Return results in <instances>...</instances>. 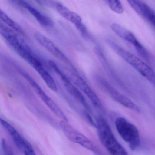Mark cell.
<instances>
[{"label":"cell","instance_id":"6da1fadb","mask_svg":"<svg viewBox=\"0 0 155 155\" xmlns=\"http://www.w3.org/2000/svg\"><path fill=\"white\" fill-rule=\"evenodd\" d=\"M96 122L100 140L110 155H129L126 150L114 136L104 118L99 116Z\"/></svg>","mask_w":155,"mask_h":155},{"label":"cell","instance_id":"7a4b0ae2","mask_svg":"<svg viewBox=\"0 0 155 155\" xmlns=\"http://www.w3.org/2000/svg\"><path fill=\"white\" fill-rule=\"evenodd\" d=\"M108 43L120 57L155 87V72L147 63L115 41L110 40Z\"/></svg>","mask_w":155,"mask_h":155},{"label":"cell","instance_id":"3957f363","mask_svg":"<svg viewBox=\"0 0 155 155\" xmlns=\"http://www.w3.org/2000/svg\"><path fill=\"white\" fill-rule=\"evenodd\" d=\"M0 32L7 44L33 68L41 63L33 54L30 48L21 42L12 31L2 22L0 25Z\"/></svg>","mask_w":155,"mask_h":155},{"label":"cell","instance_id":"277c9868","mask_svg":"<svg viewBox=\"0 0 155 155\" xmlns=\"http://www.w3.org/2000/svg\"><path fill=\"white\" fill-rule=\"evenodd\" d=\"M116 129L121 138L128 144L130 149L136 150L140 145L139 132L135 125L123 117H118L115 121Z\"/></svg>","mask_w":155,"mask_h":155},{"label":"cell","instance_id":"5b68a950","mask_svg":"<svg viewBox=\"0 0 155 155\" xmlns=\"http://www.w3.org/2000/svg\"><path fill=\"white\" fill-rule=\"evenodd\" d=\"M60 126L63 134L69 140L94 153H98V150L94 143L84 134L71 126L68 121L61 120Z\"/></svg>","mask_w":155,"mask_h":155},{"label":"cell","instance_id":"8992f818","mask_svg":"<svg viewBox=\"0 0 155 155\" xmlns=\"http://www.w3.org/2000/svg\"><path fill=\"white\" fill-rule=\"evenodd\" d=\"M20 72L23 77L31 85L41 99L52 111V113L55 114L61 120L68 121L67 116L61 110V109L48 95L46 94V92L42 90L41 87H40L39 85L36 82V81L25 71H21Z\"/></svg>","mask_w":155,"mask_h":155},{"label":"cell","instance_id":"52a82bcc","mask_svg":"<svg viewBox=\"0 0 155 155\" xmlns=\"http://www.w3.org/2000/svg\"><path fill=\"white\" fill-rule=\"evenodd\" d=\"M50 67L59 76L63 82L64 86L68 92L72 96L81 106L84 108L86 111L89 113L91 112V108L87 100L84 97L81 91L77 88L69 79L64 74V72L58 67L57 64L52 60L48 61Z\"/></svg>","mask_w":155,"mask_h":155},{"label":"cell","instance_id":"ba28073f","mask_svg":"<svg viewBox=\"0 0 155 155\" xmlns=\"http://www.w3.org/2000/svg\"><path fill=\"white\" fill-rule=\"evenodd\" d=\"M110 28L117 36L133 46L137 53L141 57L145 59H149L148 52L133 33L117 23H114L111 24Z\"/></svg>","mask_w":155,"mask_h":155},{"label":"cell","instance_id":"9c48e42d","mask_svg":"<svg viewBox=\"0 0 155 155\" xmlns=\"http://www.w3.org/2000/svg\"><path fill=\"white\" fill-rule=\"evenodd\" d=\"M1 124L7 132H8L14 144L21 153L24 155L28 151L33 149V147L30 143L23 136H21L9 122L5 120L1 119Z\"/></svg>","mask_w":155,"mask_h":155},{"label":"cell","instance_id":"30bf717a","mask_svg":"<svg viewBox=\"0 0 155 155\" xmlns=\"http://www.w3.org/2000/svg\"><path fill=\"white\" fill-rule=\"evenodd\" d=\"M55 8L58 13L64 19L75 25L80 32L85 35L87 33V29L82 23L81 17L76 12L70 10L61 3L57 2L55 4Z\"/></svg>","mask_w":155,"mask_h":155},{"label":"cell","instance_id":"8fae6325","mask_svg":"<svg viewBox=\"0 0 155 155\" xmlns=\"http://www.w3.org/2000/svg\"><path fill=\"white\" fill-rule=\"evenodd\" d=\"M34 37L36 41L42 47L58 59L67 63L70 62L66 55L56 46V44L45 35L41 32H36L34 33Z\"/></svg>","mask_w":155,"mask_h":155},{"label":"cell","instance_id":"7c38bea8","mask_svg":"<svg viewBox=\"0 0 155 155\" xmlns=\"http://www.w3.org/2000/svg\"><path fill=\"white\" fill-rule=\"evenodd\" d=\"M102 84L104 87V88L115 101L121 104L125 107L130 109L133 111L137 112H140L139 107L127 97L116 90L107 82L104 81L102 82Z\"/></svg>","mask_w":155,"mask_h":155},{"label":"cell","instance_id":"4fadbf2b","mask_svg":"<svg viewBox=\"0 0 155 155\" xmlns=\"http://www.w3.org/2000/svg\"><path fill=\"white\" fill-rule=\"evenodd\" d=\"M128 2L138 15L155 28V11L153 8L143 2L128 1Z\"/></svg>","mask_w":155,"mask_h":155},{"label":"cell","instance_id":"5bb4252c","mask_svg":"<svg viewBox=\"0 0 155 155\" xmlns=\"http://www.w3.org/2000/svg\"><path fill=\"white\" fill-rule=\"evenodd\" d=\"M75 83L79 88L88 97L92 104L97 108L101 109L102 104L100 99L91 87L81 77L77 76L75 79Z\"/></svg>","mask_w":155,"mask_h":155},{"label":"cell","instance_id":"9a60e30c","mask_svg":"<svg viewBox=\"0 0 155 155\" xmlns=\"http://www.w3.org/2000/svg\"><path fill=\"white\" fill-rule=\"evenodd\" d=\"M19 4L21 7L27 10L42 27L49 28L53 25V21L50 18L41 12L35 7L25 1H20Z\"/></svg>","mask_w":155,"mask_h":155},{"label":"cell","instance_id":"2e32d148","mask_svg":"<svg viewBox=\"0 0 155 155\" xmlns=\"http://www.w3.org/2000/svg\"><path fill=\"white\" fill-rule=\"evenodd\" d=\"M34 69L42 78L49 88L53 91H58V87L55 81L51 75L45 69L42 64L35 67Z\"/></svg>","mask_w":155,"mask_h":155},{"label":"cell","instance_id":"e0dca14e","mask_svg":"<svg viewBox=\"0 0 155 155\" xmlns=\"http://www.w3.org/2000/svg\"><path fill=\"white\" fill-rule=\"evenodd\" d=\"M0 18L2 21H3L4 23L8 25L11 28L14 30L15 31L23 34L24 33L23 29L21 28L19 24H18L16 21L10 18L6 13L3 11L0 10Z\"/></svg>","mask_w":155,"mask_h":155},{"label":"cell","instance_id":"ac0fdd59","mask_svg":"<svg viewBox=\"0 0 155 155\" xmlns=\"http://www.w3.org/2000/svg\"><path fill=\"white\" fill-rule=\"evenodd\" d=\"M107 2L110 8L114 12L118 14H122L124 12V8L119 1H107Z\"/></svg>","mask_w":155,"mask_h":155},{"label":"cell","instance_id":"d6986e66","mask_svg":"<svg viewBox=\"0 0 155 155\" xmlns=\"http://www.w3.org/2000/svg\"><path fill=\"white\" fill-rule=\"evenodd\" d=\"M1 145L3 155H15L10 146L5 140L2 139Z\"/></svg>","mask_w":155,"mask_h":155}]
</instances>
